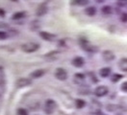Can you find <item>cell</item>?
<instances>
[{
  "label": "cell",
  "mask_w": 127,
  "mask_h": 115,
  "mask_svg": "<svg viewBox=\"0 0 127 115\" xmlns=\"http://www.w3.org/2000/svg\"><path fill=\"white\" fill-rule=\"evenodd\" d=\"M119 67L121 71L127 72V58H122L119 61Z\"/></svg>",
  "instance_id": "8fae6325"
},
{
  "label": "cell",
  "mask_w": 127,
  "mask_h": 115,
  "mask_svg": "<svg viewBox=\"0 0 127 115\" xmlns=\"http://www.w3.org/2000/svg\"><path fill=\"white\" fill-rule=\"evenodd\" d=\"M85 80V75L82 74V73H76L74 75V81L77 83V84H82Z\"/></svg>",
  "instance_id": "5bb4252c"
},
{
  "label": "cell",
  "mask_w": 127,
  "mask_h": 115,
  "mask_svg": "<svg viewBox=\"0 0 127 115\" xmlns=\"http://www.w3.org/2000/svg\"><path fill=\"white\" fill-rule=\"evenodd\" d=\"M85 13L87 14L89 16H94L96 14V8L94 6H90L85 9Z\"/></svg>",
  "instance_id": "4fadbf2b"
},
{
  "label": "cell",
  "mask_w": 127,
  "mask_h": 115,
  "mask_svg": "<svg viewBox=\"0 0 127 115\" xmlns=\"http://www.w3.org/2000/svg\"><path fill=\"white\" fill-rule=\"evenodd\" d=\"M44 73H45V71L43 69H38V70H35L34 72H32L30 74V77L32 79H38V78H40V77L43 76Z\"/></svg>",
  "instance_id": "30bf717a"
},
{
  "label": "cell",
  "mask_w": 127,
  "mask_h": 115,
  "mask_svg": "<svg viewBox=\"0 0 127 115\" xmlns=\"http://www.w3.org/2000/svg\"><path fill=\"white\" fill-rule=\"evenodd\" d=\"M40 36L41 37V38H43L44 40H47V41H52V40H54L56 38L55 35L50 34V33H48V32H40Z\"/></svg>",
  "instance_id": "8992f818"
},
{
  "label": "cell",
  "mask_w": 127,
  "mask_h": 115,
  "mask_svg": "<svg viewBox=\"0 0 127 115\" xmlns=\"http://www.w3.org/2000/svg\"><path fill=\"white\" fill-rule=\"evenodd\" d=\"M121 21L122 22H127V14H122V15H121Z\"/></svg>",
  "instance_id": "7402d4cb"
},
{
  "label": "cell",
  "mask_w": 127,
  "mask_h": 115,
  "mask_svg": "<svg viewBox=\"0 0 127 115\" xmlns=\"http://www.w3.org/2000/svg\"><path fill=\"white\" fill-rule=\"evenodd\" d=\"M77 4H79V5H86V4H88L89 2L88 1H81V2H76Z\"/></svg>",
  "instance_id": "603a6c76"
},
{
  "label": "cell",
  "mask_w": 127,
  "mask_h": 115,
  "mask_svg": "<svg viewBox=\"0 0 127 115\" xmlns=\"http://www.w3.org/2000/svg\"><path fill=\"white\" fill-rule=\"evenodd\" d=\"M30 84H31V80L30 79H27V78H21V79H19L16 82V86L18 88H22V87L28 86Z\"/></svg>",
  "instance_id": "5b68a950"
},
{
  "label": "cell",
  "mask_w": 127,
  "mask_h": 115,
  "mask_svg": "<svg viewBox=\"0 0 127 115\" xmlns=\"http://www.w3.org/2000/svg\"><path fill=\"white\" fill-rule=\"evenodd\" d=\"M0 15H1V16H5V12H4L2 9H0Z\"/></svg>",
  "instance_id": "cb8c5ba5"
},
{
  "label": "cell",
  "mask_w": 127,
  "mask_h": 115,
  "mask_svg": "<svg viewBox=\"0 0 127 115\" xmlns=\"http://www.w3.org/2000/svg\"><path fill=\"white\" fill-rule=\"evenodd\" d=\"M109 89L105 85H99L95 89V95L96 97H104L108 94Z\"/></svg>",
  "instance_id": "3957f363"
},
{
  "label": "cell",
  "mask_w": 127,
  "mask_h": 115,
  "mask_svg": "<svg viewBox=\"0 0 127 115\" xmlns=\"http://www.w3.org/2000/svg\"><path fill=\"white\" fill-rule=\"evenodd\" d=\"M46 13H47V6H46L45 4H41V5H40V6L38 7V9H37V12H36L37 15H39V16L44 15Z\"/></svg>",
  "instance_id": "9c48e42d"
},
{
  "label": "cell",
  "mask_w": 127,
  "mask_h": 115,
  "mask_svg": "<svg viewBox=\"0 0 127 115\" xmlns=\"http://www.w3.org/2000/svg\"><path fill=\"white\" fill-rule=\"evenodd\" d=\"M75 105H76V107H77V108H83V107L86 106V103H85L84 100L77 99L75 101Z\"/></svg>",
  "instance_id": "2e32d148"
},
{
  "label": "cell",
  "mask_w": 127,
  "mask_h": 115,
  "mask_svg": "<svg viewBox=\"0 0 127 115\" xmlns=\"http://www.w3.org/2000/svg\"><path fill=\"white\" fill-rule=\"evenodd\" d=\"M16 113H17V115H28V111L25 108H18Z\"/></svg>",
  "instance_id": "d6986e66"
},
{
  "label": "cell",
  "mask_w": 127,
  "mask_h": 115,
  "mask_svg": "<svg viewBox=\"0 0 127 115\" xmlns=\"http://www.w3.org/2000/svg\"><path fill=\"white\" fill-rule=\"evenodd\" d=\"M120 89L123 92H127V82H124L123 84L120 85Z\"/></svg>",
  "instance_id": "44dd1931"
},
{
  "label": "cell",
  "mask_w": 127,
  "mask_h": 115,
  "mask_svg": "<svg viewBox=\"0 0 127 115\" xmlns=\"http://www.w3.org/2000/svg\"><path fill=\"white\" fill-rule=\"evenodd\" d=\"M2 26H6V25H3V24H0V27H2Z\"/></svg>",
  "instance_id": "d4e9b609"
},
{
  "label": "cell",
  "mask_w": 127,
  "mask_h": 115,
  "mask_svg": "<svg viewBox=\"0 0 127 115\" xmlns=\"http://www.w3.org/2000/svg\"><path fill=\"white\" fill-rule=\"evenodd\" d=\"M56 102L52 99H48L45 102V105H44V112L46 114H52L56 109Z\"/></svg>",
  "instance_id": "6da1fadb"
},
{
  "label": "cell",
  "mask_w": 127,
  "mask_h": 115,
  "mask_svg": "<svg viewBox=\"0 0 127 115\" xmlns=\"http://www.w3.org/2000/svg\"><path fill=\"white\" fill-rule=\"evenodd\" d=\"M25 16H26V12H18V13H16V14L13 15L12 19H13V20H17V19L24 18Z\"/></svg>",
  "instance_id": "9a60e30c"
},
{
  "label": "cell",
  "mask_w": 127,
  "mask_h": 115,
  "mask_svg": "<svg viewBox=\"0 0 127 115\" xmlns=\"http://www.w3.org/2000/svg\"><path fill=\"white\" fill-rule=\"evenodd\" d=\"M101 12L104 15H110L112 13V8L110 6H104L102 9H101Z\"/></svg>",
  "instance_id": "ac0fdd59"
},
{
  "label": "cell",
  "mask_w": 127,
  "mask_h": 115,
  "mask_svg": "<svg viewBox=\"0 0 127 115\" xmlns=\"http://www.w3.org/2000/svg\"><path fill=\"white\" fill-rule=\"evenodd\" d=\"M102 57H103L104 61H112L115 59V54L113 53L112 51H110V50H106V51H104L103 54H102Z\"/></svg>",
  "instance_id": "52a82bcc"
},
{
  "label": "cell",
  "mask_w": 127,
  "mask_h": 115,
  "mask_svg": "<svg viewBox=\"0 0 127 115\" xmlns=\"http://www.w3.org/2000/svg\"><path fill=\"white\" fill-rule=\"evenodd\" d=\"M8 38V34L6 32H3V31H0V39L1 40H4Z\"/></svg>",
  "instance_id": "ffe728a7"
},
{
  "label": "cell",
  "mask_w": 127,
  "mask_h": 115,
  "mask_svg": "<svg viewBox=\"0 0 127 115\" xmlns=\"http://www.w3.org/2000/svg\"><path fill=\"white\" fill-rule=\"evenodd\" d=\"M85 63V61L82 57H75L73 60H72V64L75 66V67H82Z\"/></svg>",
  "instance_id": "ba28073f"
},
{
  "label": "cell",
  "mask_w": 127,
  "mask_h": 115,
  "mask_svg": "<svg viewBox=\"0 0 127 115\" xmlns=\"http://www.w3.org/2000/svg\"><path fill=\"white\" fill-rule=\"evenodd\" d=\"M40 45L38 43H35V42H28V43H25L22 45L21 49L22 51L26 52V53H33V52H36L38 49H39Z\"/></svg>",
  "instance_id": "7a4b0ae2"
},
{
  "label": "cell",
  "mask_w": 127,
  "mask_h": 115,
  "mask_svg": "<svg viewBox=\"0 0 127 115\" xmlns=\"http://www.w3.org/2000/svg\"><path fill=\"white\" fill-rule=\"evenodd\" d=\"M99 74L102 78H107L111 74V68L110 67H104V68L100 69L99 71Z\"/></svg>",
  "instance_id": "7c38bea8"
},
{
  "label": "cell",
  "mask_w": 127,
  "mask_h": 115,
  "mask_svg": "<svg viewBox=\"0 0 127 115\" xmlns=\"http://www.w3.org/2000/svg\"><path fill=\"white\" fill-rule=\"evenodd\" d=\"M55 77L59 81H65L67 79V72L64 68H57L55 72Z\"/></svg>",
  "instance_id": "277c9868"
},
{
  "label": "cell",
  "mask_w": 127,
  "mask_h": 115,
  "mask_svg": "<svg viewBox=\"0 0 127 115\" xmlns=\"http://www.w3.org/2000/svg\"><path fill=\"white\" fill-rule=\"evenodd\" d=\"M121 79H122V75H120V74H114L111 77V81L113 83H118Z\"/></svg>",
  "instance_id": "e0dca14e"
},
{
  "label": "cell",
  "mask_w": 127,
  "mask_h": 115,
  "mask_svg": "<svg viewBox=\"0 0 127 115\" xmlns=\"http://www.w3.org/2000/svg\"><path fill=\"white\" fill-rule=\"evenodd\" d=\"M100 115H106V114H103V113H102V114H100Z\"/></svg>",
  "instance_id": "484cf974"
}]
</instances>
